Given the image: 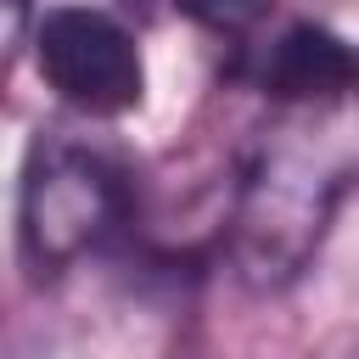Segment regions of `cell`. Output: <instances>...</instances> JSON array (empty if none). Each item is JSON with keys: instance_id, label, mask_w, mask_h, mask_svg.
<instances>
[{"instance_id": "cell-1", "label": "cell", "mask_w": 359, "mask_h": 359, "mask_svg": "<svg viewBox=\"0 0 359 359\" xmlns=\"http://www.w3.org/2000/svg\"><path fill=\"white\" fill-rule=\"evenodd\" d=\"M331 146H337L331 135L314 140L309 129L286 123V129H264V140L241 163L230 247L252 286H286L292 275L309 269L353 168Z\"/></svg>"}, {"instance_id": "cell-4", "label": "cell", "mask_w": 359, "mask_h": 359, "mask_svg": "<svg viewBox=\"0 0 359 359\" xmlns=\"http://www.w3.org/2000/svg\"><path fill=\"white\" fill-rule=\"evenodd\" d=\"M230 73L286 112H331L359 95V45L325 22H286L280 34L241 45Z\"/></svg>"}, {"instance_id": "cell-5", "label": "cell", "mask_w": 359, "mask_h": 359, "mask_svg": "<svg viewBox=\"0 0 359 359\" xmlns=\"http://www.w3.org/2000/svg\"><path fill=\"white\" fill-rule=\"evenodd\" d=\"M196 28H208V34H219V39H247L269 11H275V0H174Z\"/></svg>"}, {"instance_id": "cell-3", "label": "cell", "mask_w": 359, "mask_h": 359, "mask_svg": "<svg viewBox=\"0 0 359 359\" xmlns=\"http://www.w3.org/2000/svg\"><path fill=\"white\" fill-rule=\"evenodd\" d=\"M45 90L84 118H129L146 101V56L123 17L101 6H50L34 22Z\"/></svg>"}, {"instance_id": "cell-2", "label": "cell", "mask_w": 359, "mask_h": 359, "mask_svg": "<svg viewBox=\"0 0 359 359\" xmlns=\"http://www.w3.org/2000/svg\"><path fill=\"white\" fill-rule=\"evenodd\" d=\"M129 174L79 140H34L17 185V247L39 275H56L129 224Z\"/></svg>"}]
</instances>
